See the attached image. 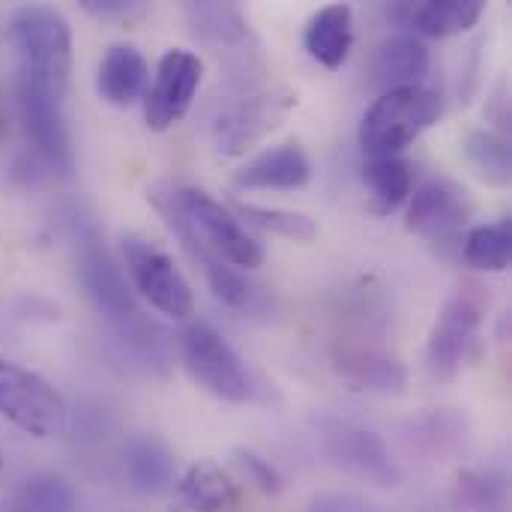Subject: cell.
Here are the masks:
<instances>
[{
    "label": "cell",
    "instance_id": "obj_1",
    "mask_svg": "<svg viewBox=\"0 0 512 512\" xmlns=\"http://www.w3.org/2000/svg\"><path fill=\"white\" fill-rule=\"evenodd\" d=\"M78 276L81 285L93 303V309L108 321V327L117 333V339L123 345H129V351L150 357V363H162V351L159 342L153 339V327L144 321L123 270L114 264V258L99 246V243H84L81 258H78Z\"/></svg>",
    "mask_w": 512,
    "mask_h": 512
},
{
    "label": "cell",
    "instance_id": "obj_2",
    "mask_svg": "<svg viewBox=\"0 0 512 512\" xmlns=\"http://www.w3.org/2000/svg\"><path fill=\"white\" fill-rule=\"evenodd\" d=\"M9 45L18 57V75L69 87L72 69V30L69 21L51 6H21L6 27Z\"/></svg>",
    "mask_w": 512,
    "mask_h": 512
},
{
    "label": "cell",
    "instance_id": "obj_3",
    "mask_svg": "<svg viewBox=\"0 0 512 512\" xmlns=\"http://www.w3.org/2000/svg\"><path fill=\"white\" fill-rule=\"evenodd\" d=\"M441 117V96L423 84L399 87L381 93L372 108L360 120V144L363 150L378 156H399L408 144H414L435 120Z\"/></svg>",
    "mask_w": 512,
    "mask_h": 512
},
{
    "label": "cell",
    "instance_id": "obj_4",
    "mask_svg": "<svg viewBox=\"0 0 512 512\" xmlns=\"http://www.w3.org/2000/svg\"><path fill=\"white\" fill-rule=\"evenodd\" d=\"M171 210L183 219V225L201 240L204 249H210L216 258H222L231 267L255 270L264 261L261 246L246 234L240 225V216H234L222 201H216L210 192L198 186H180V189H162Z\"/></svg>",
    "mask_w": 512,
    "mask_h": 512
},
{
    "label": "cell",
    "instance_id": "obj_5",
    "mask_svg": "<svg viewBox=\"0 0 512 512\" xmlns=\"http://www.w3.org/2000/svg\"><path fill=\"white\" fill-rule=\"evenodd\" d=\"M180 354L183 366L198 387L213 393L216 399L246 405L258 399V384L231 342L210 327L207 321H192L180 333Z\"/></svg>",
    "mask_w": 512,
    "mask_h": 512
},
{
    "label": "cell",
    "instance_id": "obj_6",
    "mask_svg": "<svg viewBox=\"0 0 512 512\" xmlns=\"http://www.w3.org/2000/svg\"><path fill=\"white\" fill-rule=\"evenodd\" d=\"M0 417L33 438H57L69 426L63 396L39 372L12 360H0Z\"/></svg>",
    "mask_w": 512,
    "mask_h": 512
},
{
    "label": "cell",
    "instance_id": "obj_7",
    "mask_svg": "<svg viewBox=\"0 0 512 512\" xmlns=\"http://www.w3.org/2000/svg\"><path fill=\"white\" fill-rule=\"evenodd\" d=\"M15 99H18V117L24 135L36 159L54 174H69L72 150H69V132L63 114L66 90L27 75H15Z\"/></svg>",
    "mask_w": 512,
    "mask_h": 512
},
{
    "label": "cell",
    "instance_id": "obj_8",
    "mask_svg": "<svg viewBox=\"0 0 512 512\" xmlns=\"http://www.w3.org/2000/svg\"><path fill=\"white\" fill-rule=\"evenodd\" d=\"M486 306L489 297L483 294L480 285H465L444 303L426 348V363L435 378L450 381L468 366L477 348Z\"/></svg>",
    "mask_w": 512,
    "mask_h": 512
},
{
    "label": "cell",
    "instance_id": "obj_9",
    "mask_svg": "<svg viewBox=\"0 0 512 512\" xmlns=\"http://www.w3.org/2000/svg\"><path fill=\"white\" fill-rule=\"evenodd\" d=\"M318 444L327 462L363 483L378 489H396L402 483V468L390 456V447L372 429H363L348 420L321 417L318 420Z\"/></svg>",
    "mask_w": 512,
    "mask_h": 512
},
{
    "label": "cell",
    "instance_id": "obj_10",
    "mask_svg": "<svg viewBox=\"0 0 512 512\" xmlns=\"http://www.w3.org/2000/svg\"><path fill=\"white\" fill-rule=\"evenodd\" d=\"M294 105L297 96L291 90H249L231 96L228 102L219 105L213 117V138L219 153L225 156L246 153L264 135H270Z\"/></svg>",
    "mask_w": 512,
    "mask_h": 512
},
{
    "label": "cell",
    "instance_id": "obj_11",
    "mask_svg": "<svg viewBox=\"0 0 512 512\" xmlns=\"http://www.w3.org/2000/svg\"><path fill=\"white\" fill-rule=\"evenodd\" d=\"M123 258H126V273L132 276L135 291L162 315L168 318H189L195 309L192 288L186 276L177 270V264L162 252L156 243L129 234L123 237Z\"/></svg>",
    "mask_w": 512,
    "mask_h": 512
},
{
    "label": "cell",
    "instance_id": "obj_12",
    "mask_svg": "<svg viewBox=\"0 0 512 512\" xmlns=\"http://www.w3.org/2000/svg\"><path fill=\"white\" fill-rule=\"evenodd\" d=\"M204 78V63L198 54L171 48L156 66V81L144 96V120L150 129L165 132L189 111Z\"/></svg>",
    "mask_w": 512,
    "mask_h": 512
},
{
    "label": "cell",
    "instance_id": "obj_13",
    "mask_svg": "<svg viewBox=\"0 0 512 512\" xmlns=\"http://www.w3.org/2000/svg\"><path fill=\"white\" fill-rule=\"evenodd\" d=\"M471 216V201L462 186H456L447 177L426 180L408 204V231L432 240V243H447L456 240Z\"/></svg>",
    "mask_w": 512,
    "mask_h": 512
},
{
    "label": "cell",
    "instance_id": "obj_14",
    "mask_svg": "<svg viewBox=\"0 0 512 512\" xmlns=\"http://www.w3.org/2000/svg\"><path fill=\"white\" fill-rule=\"evenodd\" d=\"M153 204H156V210L162 213V219L168 222V228L183 240V246L189 249V255L201 264V270H204V276H207V282H210V291L216 294V300H222L225 306H231V309H255L258 303H261V291L237 270V267H231V264H225L222 258H216L210 249H204L201 246V240L183 225V219L171 210V204H168V198H165V192L162 189H153Z\"/></svg>",
    "mask_w": 512,
    "mask_h": 512
},
{
    "label": "cell",
    "instance_id": "obj_15",
    "mask_svg": "<svg viewBox=\"0 0 512 512\" xmlns=\"http://www.w3.org/2000/svg\"><path fill=\"white\" fill-rule=\"evenodd\" d=\"M333 369L342 375L345 384H351L360 393L396 396L408 384L405 366L393 354H387L381 348H369V345H348V342L336 345Z\"/></svg>",
    "mask_w": 512,
    "mask_h": 512
},
{
    "label": "cell",
    "instance_id": "obj_16",
    "mask_svg": "<svg viewBox=\"0 0 512 512\" xmlns=\"http://www.w3.org/2000/svg\"><path fill=\"white\" fill-rule=\"evenodd\" d=\"M174 498L186 512H237L243 504L240 486L216 462L189 465L174 486Z\"/></svg>",
    "mask_w": 512,
    "mask_h": 512
},
{
    "label": "cell",
    "instance_id": "obj_17",
    "mask_svg": "<svg viewBox=\"0 0 512 512\" xmlns=\"http://www.w3.org/2000/svg\"><path fill=\"white\" fill-rule=\"evenodd\" d=\"M486 12L483 0H426V3H396L390 9V15L405 24L414 27L417 33L444 39V36H456L471 30Z\"/></svg>",
    "mask_w": 512,
    "mask_h": 512
},
{
    "label": "cell",
    "instance_id": "obj_18",
    "mask_svg": "<svg viewBox=\"0 0 512 512\" xmlns=\"http://www.w3.org/2000/svg\"><path fill=\"white\" fill-rule=\"evenodd\" d=\"M429 69V48L411 36V33H399L384 39L375 54H372V84L387 90H399V87H417L420 78Z\"/></svg>",
    "mask_w": 512,
    "mask_h": 512
},
{
    "label": "cell",
    "instance_id": "obj_19",
    "mask_svg": "<svg viewBox=\"0 0 512 512\" xmlns=\"http://www.w3.org/2000/svg\"><path fill=\"white\" fill-rule=\"evenodd\" d=\"M312 177L309 156L297 144H282L258 153L252 162H246L234 183L240 189H300Z\"/></svg>",
    "mask_w": 512,
    "mask_h": 512
},
{
    "label": "cell",
    "instance_id": "obj_20",
    "mask_svg": "<svg viewBox=\"0 0 512 512\" xmlns=\"http://www.w3.org/2000/svg\"><path fill=\"white\" fill-rule=\"evenodd\" d=\"M150 69L135 45H111L96 72V90L108 105L126 108L138 102L147 90Z\"/></svg>",
    "mask_w": 512,
    "mask_h": 512
},
{
    "label": "cell",
    "instance_id": "obj_21",
    "mask_svg": "<svg viewBox=\"0 0 512 512\" xmlns=\"http://www.w3.org/2000/svg\"><path fill=\"white\" fill-rule=\"evenodd\" d=\"M306 51L327 69H339L354 45V12L345 3H330L321 6L303 33Z\"/></svg>",
    "mask_w": 512,
    "mask_h": 512
},
{
    "label": "cell",
    "instance_id": "obj_22",
    "mask_svg": "<svg viewBox=\"0 0 512 512\" xmlns=\"http://www.w3.org/2000/svg\"><path fill=\"white\" fill-rule=\"evenodd\" d=\"M405 447L426 456L429 462H444L465 447L468 426L456 411H429L405 426Z\"/></svg>",
    "mask_w": 512,
    "mask_h": 512
},
{
    "label": "cell",
    "instance_id": "obj_23",
    "mask_svg": "<svg viewBox=\"0 0 512 512\" xmlns=\"http://www.w3.org/2000/svg\"><path fill=\"white\" fill-rule=\"evenodd\" d=\"M453 512H510V483L495 468H462L450 489Z\"/></svg>",
    "mask_w": 512,
    "mask_h": 512
},
{
    "label": "cell",
    "instance_id": "obj_24",
    "mask_svg": "<svg viewBox=\"0 0 512 512\" xmlns=\"http://www.w3.org/2000/svg\"><path fill=\"white\" fill-rule=\"evenodd\" d=\"M123 471L132 489L156 495L174 480V459L156 438H135L123 450Z\"/></svg>",
    "mask_w": 512,
    "mask_h": 512
},
{
    "label": "cell",
    "instance_id": "obj_25",
    "mask_svg": "<svg viewBox=\"0 0 512 512\" xmlns=\"http://www.w3.org/2000/svg\"><path fill=\"white\" fill-rule=\"evenodd\" d=\"M186 18L195 30V36H201L210 45H225V48H237L246 42L249 36V24L246 15L237 3H216V0H204V3H186Z\"/></svg>",
    "mask_w": 512,
    "mask_h": 512
},
{
    "label": "cell",
    "instance_id": "obj_26",
    "mask_svg": "<svg viewBox=\"0 0 512 512\" xmlns=\"http://www.w3.org/2000/svg\"><path fill=\"white\" fill-rule=\"evenodd\" d=\"M363 180L369 186V207L378 216L399 210L411 198V186H414L411 168L399 156L369 159V165L363 168Z\"/></svg>",
    "mask_w": 512,
    "mask_h": 512
},
{
    "label": "cell",
    "instance_id": "obj_27",
    "mask_svg": "<svg viewBox=\"0 0 512 512\" xmlns=\"http://www.w3.org/2000/svg\"><path fill=\"white\" fill-rule=\"evenodd\" d=\"M462 255L471 267L477 270H489V273H501L510 267L512 255V234L510 222H492V225H480L474 231H468L465 243H462Z\"/></svg>",
    "mask_w": 512,
    "mask_h": 512
},
{
    "label": "cell",
    "instance_id": "obj_28",
    "mask_svg": "<svg viewBox=\"0 0 512 512\" xmlns=\"http://www.w3.org/2000/svg\"><path fill=\"white\" fill-rule=\"evenodd\" d=\"M465 156L471 162V168L486 180V183H495V186H504L510 183V144L504 135L498 132H489V129H474L468 138H465Z\"/></svg>",
    "mask_w": 512,
    "mask_h": 512
},
{
    "label": "cell",
    "instance_id": "obj_29",
    "mask_svg": "<svg viewBox=\"0 0 512 512\" xmlns=\"http://www.w3.org/2000/svg\"><path fill=\"white\" fill-rule=\"evenodd\" d=\"M75 510V495L66 480L39 474L27 480L15 498V512H72Z\"/></svg>",
    "mask_w": 512,
    "mask_h": 512
},
{
    "label": "cell",
    "instance_id": "obj_30",
    "mask_svg": "<svg viewBox=\"0 0 512 512\" xmlns=\"http://www.w3.org/2000/svg\"><path fill=\"white\" fill-rule=\"evenodd\" d=\"M237 210L249 225L279 234V237L312 240L318 234V225L306 213H294V210H282V207H258V204H237Z\"/></svg>",
    "mask_w": 512,
    "mask_h": 512
},
{
    "label": "cell",
    "instance_id": "obj_31",
    "mask_svg": "<svg viewBox=\"0 0 512 512\" xmlns=\"http://www.w3.org/2000/svg\"><path fill=\"white\" fill-rule=\"evenodd\" d=\"M234 459H237V465H240V471L249 477V483H255L261 492H267V495H279L282 492V474L264 459V456H258V453H252V450H237L234 453Z\"/></svg>",
    "mask_w": 512,
    "mask_h": 512
},
{
    "label": "cell",
    "instance_id": "obj_32",
    "mask_svg": "<svg viewBox=\"0 0 512 512\" xmlns=\"http://www.w3.org/2000/svg\"><path fill=\"white\" fill-rule=\"evenodd\" d=\"M309 512H384L378 504L357 498V495H318Z\"/></svg>",
    "mask_w": 512,
    "mask_h": 512
},
{
    "label": "cell",
    "instance_id": "obj_33",
    "mask_svg": "<svg viewBox=\"0 0 512 512\" xmlns=\"http://www.w3.org/2000/svg\"><path fill=\"white\" fill-rule=\"evenodd\" d=\"M81 6L96 18H129L144 9L141 0H81Z\"/></svg>",
    "mask_w": 512,
    "mask_h": 512
},
{
    "label": "cell",
    "instance_id": "obj_34",
    "mask_svg": "<svg viewBox=\"0 0 512 512\" xmlns=\"http://www.w3.org/2000/svg\"><path fill=\"white\" fill-rule=\"evenodd\" d=\"M0 474H3V453H0Z\"/></svg>",
    "mask_w": 512,
    "mask_h": 512
}]
</instances>
